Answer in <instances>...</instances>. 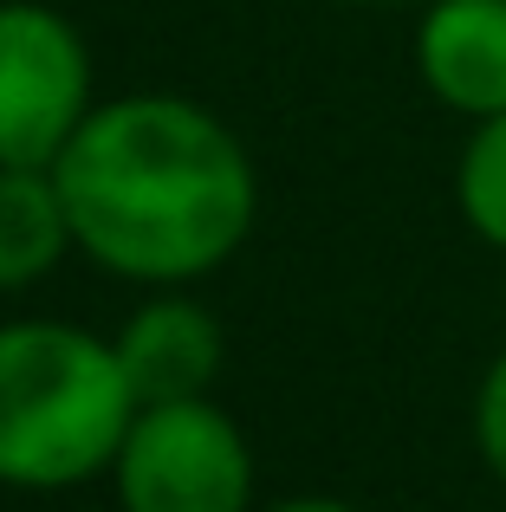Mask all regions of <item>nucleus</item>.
<instances>
[{
  "label": "nucleus",
  "mask_w": 506,
  "mask_h": 512,
  "mask_svg": "<svg viewBox=\"0 0 506 512\" xmlns=\"http://www.w3.org/2000/svg\"><path fill=\"white\" fill-rule=\"evenodd\" d=\"M72 240L124 279H202L253 227V163L189 98H117L52 163Z\"/></svg>",
  "instance_id": "1"
},
{
  "label": "nucleus",
  "mask_w": 506,
  "mask_h": 512,
  "mask_svg": "<svg viewBox=\"0 0 506 512\" xmlns=\"http://www.w3.org/2000/svg\"><path fill=\"white\" fill-rule=\"evenodd\" d=\"M137 396L117 344L72 325H0V480L72 487L117 461Z\"/></svg>",
  "instance_id": "2"
},
{
  "label": "nucleus",
  "mask_w": 506,
  "mask_h": 512,
  "mask_svg": "<svg viewBox=\"0 0 506 512\" xmlns=\"http://www.w3.org/2000/svg\"><path fill=\"white\" fill-rule=\"evenodd\" d=\"M253 454L215 402L137 409L117 448L124 512H247Z\"/></svg>",
  "instance_id": "3"
},
{
  "label": "nucleus",
  "mask_w": 506,
  "mask_h": 512,
  "mask_svg": "<svg viewBox=\"0 0 506 512\" xmlns=\"http://www.w3.org/2000/svg\"><path fill=\"white\" fill-rule=\"evenodd\" d=\"M91 117V65L52 7H0V169H52Z\"/></svg>",
  "instance_id": "4"
},
{
  "label": "nucleus",
  "mask_w": 506,
  "mask_h": 512,
  "mask_svg": "<svg viewBox=\"0 0 506 512\" xmlns=\"http://www.w3.org/2000/svg\"><path fill=\"white\" fill-rule=\"evenodd\" d=\"M416 72L435 104L468 124L506 111V0H429L416 26Z\"/></svg>",
  "instance_id": "5"
},
{
  "label": "nucleus",
  "mask_w": 506,
  "mask_h": 512,
  "mask_svg": "<svg viewBox=\"0 0 506 512\" xmlns=\"http://www.w3.org/2000/svg\"><path fill=\"white\" fill-rule=\"evenodd\" d=\"M117 370H124L137 409L163 402H202V389L221 370V325L189 299H156L117 338Z\"/></svg>",
  "instance_id": "6"
},
{
  "label": "nucleus",
  "mask_w": 506,
  "mask_h": 512,
  "mask_svg": "<svg viewBox=\"0 0 506 512\" xmlns=\"http://www.w3.org/2000/svg\"><path fill=\"white\" fill-rule=\"evenodd\" d=\"M72 247L52 169H0V292L33 286Z\"/></svg>",
  "instance_id": "7"
},
{
  "label": "nucleus",
  "mask_w": 506,
  "mask_h": 512,
  "mask_svg": "<svg viewBox=\"0 0 506 512\" xmlns=\"http://www.w3.org/2000/svg\"><path fill=\"white\" fill-rule=\"evenodd\" d=\"M455 208L474 227V240H487L494 253H506V111L468 130L455 163Z\"/></svg>",
  "instance_id": "8"
},
{
  "label": "nucleus",
  "mask_w": 506,
  "mask_h": 512,
  "mask_svg": "<svg viewBox=\"0 0 506 512\" xmlns=\"http://www.w3.org/2000/svg\"><path fill=\"white\" fill-rule=\"evenodd\" d=\"M474 448H481L487 474L506 487V350L487 363L481 389H474Z\"/></svg>",
  "instance_id": "9"
},
{
  "label": "nucleus",
  "mask_w": 506,
  "mask_h": 512,
  "mask_svg": "<svg viewBox=\"0 0 506 512\" xmlns=\"http://www.w3.org/2000/svg\"><path fill=\"white\" fill-rule=\"evenodd\" d=\"M273 512H351V506H338V500H286V506H273Z\"/></svg>",
  "instance_id": "10"
},
{
  "label": "nucleus",
  "mask_w": 506,
  "mask_h": 512,
  "mask_svg": "<svg viewBox=\"0 0 506 512\" xmlns=\"http://www.w3.org/2000/svg\"><path fill=\"white\" fill-rule=\"evenodd\" d=\"M364 7H396V0H364Z\"/></svg>",
  "instance_id": "11"
}]
</instances>
